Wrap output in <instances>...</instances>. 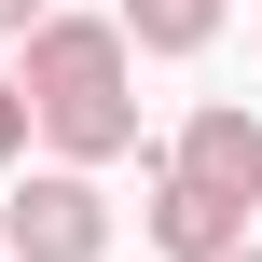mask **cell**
Instances as JSON below:
<instances>
[{"label": "cell", "instance_id": "cell-5", "mask_svg": "<svg viewBox=\"0 0 262 262\" xmlns=\"http://www.w3.org/2000/svg\"><path fill=\"white\" fill-rule=\"evenodd\" d=\"M28 138L55 152V166H124L138 152V97L111 83V97H55V111H28Z\"/></svg>", "mask_w": 262, "mask_h": 262}, {"label": "cell", "instance_id": "cell-9", "mask_svg": "<svg viewBox=\"0 0 262 262\" xmlns=\"http://www.w3.org/2000/svg\"><path fill=\"white\" fill-rule=\"evenodd\" d=\"M221 262H262V235H235V249H221Z\"/></svg>", "mask_w": 262, "mask_h": 262}, {"label": "cell", "instance_id": "cell-7", "mask_svg": "<svg viewBox=\"0 0 262 262\" xmlns=\"http://www.w3.org/2000/svg\"><path fill=\"white\" fill-rule=\"evenodd\" d=\"M0 166H28V83H0Z\"/></svg>", "mask_w": 262, "mask_h": 262}, {"label": "cell", "instance_id": "cell-3", "mask_svg": "<svg viewBox=\"0 0 262 262\" xmlns=\"http://www.w3.org/2000/svg\"><path fill=\"white\" fill-rule=\"evenodd\" d=\"M166 166H180V180H207V193H235V207L262 221V111H249V97H207V111L166 138Z\"/></svg>", "mask_w": 262, "mask_h": 262}, {"label": "cell", "instance_id": "cell-8", "mask_svg": "<svg viewBox=\"0 0 262 262\" xmlns=\"http://www.w3.org/2000/svg\"><path fill=\"white\" fill-rule=\"evenodd\" d=\"M28 28H41V0H0V41H28Z\"/></svg>", "mask_w": 262, "mask_h": 262}, {"label": "cell", "instance_id": "cell-2", "mask_svg": "<svg viewBox=\"0 0 262 262\" xmlns=\"http://www.w3.org/2000/svg\"><path fill=\"white\" fill-rule=\"evenodd\" d=\"M14 55H28V69H14L28 111H55V97H111L138 41H124V14H55V0H41V28H28Z\"/></svg>", "mask_w": 262, "mask_h": 262}, {"label": "cell", "instance_id": "cell-1", "mask_svg": "<svg viewBox=\"0 0 262 262\" xmlns=\"http://www.w3.org/2000/svg\"><path fill=\"white\" fill-rule=\"evenodd\" d=\"M0 249H14V262H97V249H111V193H97V166H28L14 207H0Z\"/></svg>", "mask_w": 262, "mask_h": 262}, {"label": "cell", "instance_id": "cell-6", "mask_svg": "<svg viewBox=\"0 0 262 262\" xmlns=\"http://www.w3.org/2000/svg\"><path fill=\"white\" fill-rule=\"evenodd\" d=\"M124 41L138 55H207L221 41V0H124Z\"/></svg>", "mask_w": 262, "mask_h": 262}, {"label": "cell", "instance_id": "cell-4", "mask_svg": "<svg viewBox=\"0 0 262 262\" xmlns=\"http://www.w3.org/2000/svg\"><path fill=\"white\" fill-rule=\"evenodd\" d=\"M138 180H152V249H166V262H221L235 235H249V207H235V193H207V180H180L152 138H138Z\"/></svg>", "mask_w": 262, "mask_h": 262}]
</instances>
